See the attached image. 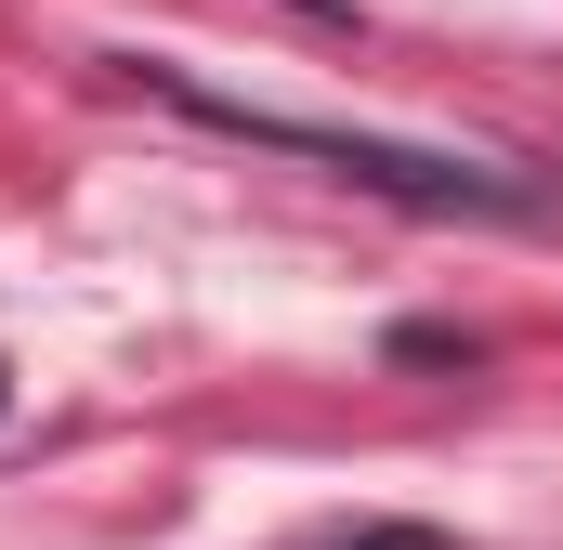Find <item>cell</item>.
Listing matches in <instances>:
<instances>
[{"label": "cell", "mask_w": 563, "mask_h": 550, "mask_svg": "<svg viewBox=\"0 0 563 550\" xmlns=\"http://www.w3.org/2000/svg\"><path fill=\"white\" fill-rule=\"evenodd\" d=\"M328 550H445L432 525H354V538H328Z\"/></svg>", "instance_id": "7a4b0ae2"}, {"label": "cell", "mask_w": 563, "mask_h": 550, "mask_svg": "<svg viewBox=\"0 0 563 550\" xmlns=\"http://www.w3.org/2000/svg\"><path fill=\"white\" fill-rule=\"evenodd\" d=\"M210 119H236V106H210ZM236 132L288 144V157H328L341 184H380V197H420V210H525V184H498V170H459V157H394V144L301 132V119H236Z\"/></svg>", "instance_id": "6da1fadb"}]
</instances>
